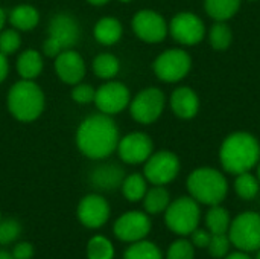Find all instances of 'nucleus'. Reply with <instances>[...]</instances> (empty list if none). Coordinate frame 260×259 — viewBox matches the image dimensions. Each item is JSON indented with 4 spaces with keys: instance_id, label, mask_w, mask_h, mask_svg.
I'll use <instances>...</instances> for the list:
<instances>
[{
    "instance_id": "412c9836",
    "label": "nucleus",
    "mask_w": 260,
    "mask_h": 259,
    "mask_svg": "<svg viewBox=\"0 0 260 259\" xmlns=\"http://www.w3.org/2000/svg\"><path fill=\"white\" fill-rule=\"evenodd\" d=\"M43 70V58L40 52L27 49L20 53L17 60V72L23 79H35Z\"/></svg>"
},
{
    "instance_id": "1a4fd4ad",
    "label": "nucleus",
    "mask_w": 260,
    "mask_h": 259,
    "mask_svg": "<svg viewBox=\"0 0 260 259\" xmlns=\"http://www.w3.org/2000/svg\"><path fill=\"white\" fill-rule=\"evenodd\" d=\"M180 172V159L171 151H158L145 162V179L157 186H166L174 182Z\"/></svg>"
},
{
    "instance_id": "a19ab883",
    "label": "nucleus",
    "mask_w": 260,
    "mask_h": 259,
    "mask_svg": "<svg viewBox=\"0 0 260 259\" xmlns=\"http://www.w3.org/2000/svg\"><path fill=\"white\" fill-rule=\"evenodd\" d=\"M87 2H90L91 5H96V6H102V5L108 3L110 0H87Z\"/></svg>"
},
{
    "instance_id": "c85d7f7f",
    "label": "nucleus",
    "mask_w": 260,
    "mask_h": 259,
    "mask_svg": "<svg viewBox=\"0 0 260 259\" xmlns=\"http://www.w3.org/2000/svg\"><path fill=\"white\" fill-rule=\"evenodd\" d=\"M123 259H165L160 247L148 240H142L129 244L125 250Z\"/></svg>"
},
{
    "instance_id": "e433bc0d",
    "label": "nucleus",
    "mask_w": 260,
    "mask_h": 259,
    "mask_svg": "<svg viewBox=\"0 0 260 259\" xmlns=\"http://www.w3.org/2000/svg\"><path fill=\"white\" fill-rule=\"evenodd\" d=\"M210 238H212V234L207 229L197 227L190 234V243L193 244V247H198V249H207V246L210 243Z\"/></svg>"
},
{
    "instance_id": "9b49d317",
    "label": "nucleus",
    "mask_w": 260,
    "mask_h": 259,
    "mask_svg": "<svg viewBox=\"0 0 260 259\" xmlns=\"http://www.w3.org/2000/svg\"><path fill=\"white\" fill-rule=\"evenodd\" d=\"M165 93L160 89L149 87L142 90L129 104V111L134 121L143 125L155 122L165 108Z\"/></svg>"
},
{
    "instance_id": "2f4dec72",
    "label": "nucleus",
    "mask_w": 260,
    "mask_h": 259,
    "mask_svg": "<svg viewBox=\"0 0 260 259\" xmlns=\"http://www.w3.org/2000/svg\"><path fill=\"white\" fill-rule=\"evenodd\" d=\"M166 259H195V247L190 240H175L168 247Z\"/></svg>"
},
{
    "instance_id": "bb28decb",
    "label": "nucleus",
    "mask_w": 260,
    "mask_h": 259,
    "mask_svg": "<svg viewBox=\"0 0 260 259\" xmlns=\"http://www.w3.org/2000/svg\"><path fill=\"white\" fill-rule=\"evenodd\" d=\"M87 259H114V246L104 235H94L85 247Z\"/></svg>"
},
{
    "instance_id": "7c9ffc66",
    "label": "nucleus",
    "mask_w": 260,
    "mask_h": 259,
    "mask_svg": "<svg viewBox=\"0 0 260 259\" xmlns=\"http://www.w3.org/2000/svg\"><path fill=\"white\" fill-rule=\"evenodd\" d=\"M232 41H233V32L224 21H218L210 27V31H209V43H210V46L213 49L225 50V49L230 47Z\"/></svg>"
},
{
    "instance_id": "0eeeda50",
    "label": "nucleus",
    "mask_w": 260,
    "mask_h": 259,
    "mask_svg": "<svg viewBox=\"0 0 260 259\" xmlns=\"http://www.w3.org/2000/svg\"><path fill=\"white\" fill-rule=\"evenodd\" d=\"M232 246L242 252H257L260 249V214L245 211L232 220L227 232Z\"/></svg>"
},
{
    "instance_id": "9d476101",
    "label": "nucleus",
    "mask_w": 260,
    "mask_h": 259,
    "mask_svg": "<svg viewBox=\"0 0 260 259\" xmlns=\"http://www.w3.org/2000/svg\"><path fill=\"white\" fill-rule=\"evenodd\" d=\"M151 218L146 212L128 211L122 214L113 224V234L122 243H137L145 240L151 232Z\"/></svg>"
},
{
    "instance_id": "72a5a7b5",
    "label": "nucleus",
    "mask_w": 260,
    "mask_h": 259,
    "mask_svg": "<svg viewBox=\"0 0 260 259\" xmlns=\"http://www.w3.org/2000/svg\"><path fill=\"white\" fill-rule=\"evenodd\" d=\"M230 246L232 243L227 234H216V235H212L207 250L212 258L224 259L230 253Z\"/></svg>"
},
{
    "instance_id": "6ab92c4d",
    "label": "nucleus",
    "mask_w": 260,
    "mask_h": 259,
    "mask_svg": "<svg viewBox=\"0 0 260 259\" xmlns=\"http://www.w3.org/2000/svg\"><path fill=\"white\" fill-rule=\"evenodd\" d=\"M172 111L181 119H192L200 110L198 95L190 87H178L171 96Z\"/></svg>"
},
{
    "instance_id": "7ed1b4c3",
    "label": "nucleus",
    "mask_w": 260,
    "mask_h": 259,
    "mask_svg": "<svg viewBox=\"0 0 260 259\" xmlns=\"http://www.w3.org/2000/svg\"><path fill=\"white\" fill-rule=\"evenodd\" d=\"M187 191L200 205L215 206L221 205L229 194V183L225 176L209 166L197 168L190 172L186 182Z\"/></svg>"
},
{
    "instance_id": "a18cd8bd",
    "label": "nucleus",
    "mask_w": 260,
    "mask_h": 259,
    "mask_svg": "<svg viewBox=\"0 0 260 259\" xmlns=\"http://www.w3.org/2000/svg\"><path fill=\"white\" fill-rule=\"evenodd\" d=\"M254 259H260V249L257 250V252H256V258Z\"/></svg>"
},
{
    "instance_id": "cd10ccee",
    "label": "nucleus",
    "mask_w": 260,
    "mask_h": 259,
    "mask_svg": "<svg viewBox=\"0 0 260 259\" xmlns=\"http://www.w3.org/2000/svg\"><path fill=\"white\" fill-rule=\"evenodd\" d=\"M235 191L236 194L247 202H251L257 197L260 191V182L256 176H253L250 171L248 172H242L236 176L235 180Z\"/></svg>"
},
{
    "instance_id": "393cba45",
    "label": "nucleus",
    "mask_w": 260,
    "mask_h": 259,
    "mask_svg": "<svg viewBox=\"0 0 260 259\" xmlns=\"http://www.w3.org/2000/svg\"><path fill=\"white\" fill-rule=\"evenodd\" d=\"M206 12L216 21H227L241 8V0H204Z\"/></svg>"
},
{
    "instance_id": "ea45409f",
    "label": "nucleus",
    "mask_w": 260,
    "mask_h": 259,
    "mask_svg": "<svg viewBox=\"0 0 260 259\" xmlns=\"http://www.w3.org/2000/svg\"><path fill=\"white\" fill-rule=\"evenodd\" d=\"M224 259H253L250 256V253L242 252V250H236V252H230Z\"/></svg>"
},
{
    "instance_id": "de8ad7c7",
    "label": "nucleus",
    "mask_w": 260,
    "mask_h": 259,
    "mask_svg": "<svg viewBox=\"0 0 260 259\" xmlns=\"http://www.w3.org/2000/svg\"><path fill=\"white\" fill-rule=\"evenodd\" d=\"M0 221H2V212H0Z\"/></svg>"
},
{
    "instance_id": "c03bdc74",
    "label": "nucleus",
    "mask_w": 260,
    "mask_h": 259,
    "mask_svg": "<svg viewBox=\"0 0 260 259\" xmlns=\"http://www.w3.org/2000/svg\"><path fill=\"white\" fill-rule=\"evenodd\" d=\"M257 165H259V166H257V179H259V182H260V160Z\"/></svg>"
},
{
    "instance_id": "58836bf2",
    "label": "nucleus",
    "mask_w": 260,
    "mask_h": 259,
    "mask_svg": "<svg viewBox=\"0 0 260 259\" xmlns=\"http://www.w3.org/2000/svg\"><path fill=\"white\" fill-rule=\"evenodd\" d=\"M8 72H9V63L6 60V55H3L0 52V82H3L6 79Z\"/></svg>"
},
{
    "instance_id": "4c0bfd02",
    "label": "nucleus",
    "mask_w": 260,
    "mask_h": 259,
    "mask_svg": "<svg viewBox=\"0 0 260 259\" xmlns=\"http://www.w3.org/2000/svg\"><path fill=\"white\" fill-rule=\"evenodd\" d=\"M34 253H35L34 246H32L30 243H27V241H20V243H17V244L14 246L12 252H11V255H12V258L14 259H32Z\"/></svg>"
},
{
    "instance_id": "f3484780",
    "label": "nucleus",
    "mask_w": 260,
    "mask_h": 259,
    "mask_svg": "<svg viewBox=\"0 0 260 259\" xmlns=\"http://www.w3.org/2000/svg\"><path fill=\"white\" fill-rule=\"evenodd\" d=\"M55 70L62 82L76 85L85 76V63L76 50L67 49L56 55Z\"/></svg>"
},
{
    "instance_id": "f257e3e1",
    "label": "nucleus",
    "mask_w": 260,
    "mask_h": 259,
    "mask_svg": "<svg viewBox=\"0 0 260 259\" xmlns=\"http://www.w3.org/2000/svg\"><path fill=\"white\" fill-rule=\"evenodd\" d=\"M119 128L110 114L99 113L85 118L76 131V145L79 151L93 160L108 157L117 150Z\"/></svg>"
},
{
    "instance_id": "2eb2a0df",
    "label": "nucleus",
    "mask_w": 260,
    "mask_h": 259,
    "mask_svg": "<svg viewBox=\"0 0 260 259\" xmlns=\"http://www.w3.org/2000/svg\"><path fill=\"white\" fill-rule=\"evenodd\" d=\"M152 150L154 143L151 137L146 133L140 131H134L123 136L117 145L119 157L128 165H139L146 162L152 154Z\"/></svg>"
},
{
    "instance_id": "f8f14e48",
    "label": "nucleus",
    "mask_w": 260,
    "mask_h": 259,
    "mask_svg": "<svg viewBox=\"0 0 260 259\" xmlns=\"http://www.w3.org/2000/svg\"><path fill=\"white\" fill-rule=\"evenodd\" d=\"M134 34L145 43H160L166 38L169 24L166 20L152 9H142L139 11L133 21Z\"/></svg>"
},
{
    "instance_id": "39448f33",
    "label": "nucleus",
    "mask_w": 260,
    "mask_h": 259,
    "mask_svg": "<svg viewBox=\"0 0 260 259\" xmlns=\"http://www.w3.org/2000/svg\"><path fill=\"white\" fill-rule=\"evenodd\" d=\"M200 203L192 197H180L171 202L165 211V223L168 229L180 237H187L200 227Z\"/></svg>"
},
{
    "instance_id": "6e6552de",
    "label": "nucleus",
    "mask_w": 260,
    "mask_h": 259,
    "mask_svg": "<svg viewBox=\"0 0 260 259\" xmlns=\"http://www.w3.org/2000/svg\"><path fill=\"white\" fill-rule=\"evenodd\" d=\"M192 67L190 55L183 49H168L154 61V72L165 82L181 81Z\"/></svg>"
},
{
    "instance_id": "c9c22d12",
    "label": "nucleus",
    "mask_w": 260,
    "mask_h": 259,
    "mask_svg": "<svg viewBox=\"0 0 260 259\" xmlns=\"http://www.w3.org/2000/svg\"><path fill=\"white\" fill-rule=\"evenodd\" d=\"M96 90L90 84H76L72 90V98L78 104H90L94 102Z\"/></svg>"
},
{
    "instance_id": "f704fd0d",
    "label": "nucleus",
    "mask_w": 260,
    "mask_h": 259,
    "mask_svg": "<svg viewBox=\"0 0 260 259\" xmlns=\"http://www.w3.org/2000/svg\"><path fill=\"white\" fill-rule=\"evenodd\" d=\"M21 46V37L15 29H6L0 32V52L3 55L15 53Z\"/></svg>"
},
{
    "instance_id": "473e14b6",
    "label": "nucleus",
    "mask_w": 260,
    "mask_h": 259,
    "mask_svg": "<svg viewBox=\"0 0 260 259\" xmlns=\"http://www.w3.org/2000/svg\"><path fill=\"white\" fill-rule=\"evenodd\" d=\"M21 235V224L15 218H8L0 221V246H8L15 243Z\"/></svg>"
},
{
    "instance_id": "c756f323",
    "label": "nucleus",
    "mask_w": 260,
    "mask_h": 259,
    "mask_svg": "<svg viewBox=\"0 0 260 259\" xmlns=\"http://www.w3.org/2000/svg\"><path fill=\"white\" fill-rule=\"evenodd\" d=\"M120 70V63L113 53H101L93 60V72L98 78L111 79Z\"/></svg>"
},
{
    "instance_id": "f03ea898",
    "label": "nucleus",
    "mask_w": 260,
    "mask_h": 259,
    "mask_svg": "<svg viewBox=\"0 0 260 259\" xmlns=\"http://www.w3.org/2000/svg\"><path fill=\"white\" fill-rule=\"evenodd\" d=\"M219 160L222 168L233 176L251 171L260 160L259 140L245 131L232 133L221 145Z\"/></svg>"
},
{
    "instance_id": "20e7f679",
    "label": "nucleus",
    "mask_w": 260,
    "mask_h": 259,
    "mask_svg": "<svg viewBox=\"0 0 260 259\" xmlns=\"http://www.w3.org/2000/svg\"><path fill=\"white\" fill-rule=\"evenodd\" d=\"M8 108L11 114L21 122H32L44 110V93L38 84L30 79L15 82L8 93Z\"/></svg>"
},
{
    "instance_id": "dca6fc26",
    "label": "nucleus",
    "mask_w": 260,
    "mask_h": 259,
    "mask_svg": "<svg viewBox=\"0 0 260 259\" xmlns=\"http://www.w3.org/2000/svg\"><path fill=\"white\" fill-rule=\"evenodd\" d=\"M131 101L129 90L125 84L119 81H110L96 90L94 104L105 114L120 113Z\"/></svg>"
},
{
    "instance_id": "a878e982",
    "label": "nucleus",
    "mask_w": 260,
    "mask_h": 259,
    "mask_svg": "<svg viewBox=\"0 0 260 259\" xmlns=\"http://www.w3.org/2000/svg\"><path fill=\"white\" fill-rule=\"evenodd\" d=\"M122 194L128 202H140L143 200L146 191H148V180L142 174H129L122 182Z\"/></svg>"
},
{
    "instance_id": "5701e85b",
    "label": "nucleus",
    "mask_w": 260,
    "mask_h": 259,
    "mask_svg": "<svg viewBox=\"0 0 260 259\" xmlns=\"http://www.w3.org/2000/svg\"><path fill=\"white\" fill-rule=\"evenodd\" d=\"M40 21V12L30 5H18L9 14V23L14 29L18 31H30Z\"/></svg>"
},
{
    "instance_id": "79ce46f5",
    "label": "nucleus",
    "mask_w": 260,
    "mask_h": 259,
    "mask_svg": "<svg viewBox=\"0 0 260 259\" xmlns=\"http://www.w3.org/2000/svg\"><path fill=\"white\" fill-rule=\"evenodd\" d=\"M0 259H14V258H12V255H11L9 252H6V250H0Z\"/></svg>"
},
{
    "instance_id": "a211bd4d",
    "label": "nucleus",
    "mask_w": 260,
    "mask_h": 259,
    "mask_svg": "<svg viewBox=\"0 0 260 259\" xmlns=\"http://www.w3.org/2000/svg\"><path fill=\"white\" fill-rule=\"evenodd\" d=\"M125 171L116 163H105L93 169L90 174V183L101 191H114L122 186Z\"/></svg>"
},
{
    "instance_id": "49530a36",
    "label": "nucleus",
    "mask_w": 260,
    "mask_h": 259,
    "mask_svg": "<svg viewBox=\"0 0 260 259\" xmlns=\"http://www.w3.org/2000/svg\"><path fill=\"white\" fill-rule=\"evenodd\" d=\"M120 2H123V3H129V2H133V0H120Z\"/></svg>"
},
{
    "instance_id": "b1692460",
    "label": "nucleus",
    "mask_w": 260,
    "mask_h": 259,
    "mask_svg": "<svg viewBox=\"0 0 260 259\" xmlns=\"http://www.w3.org/2000/svg\"><path fill=\"white\" fill-rule=\"evenodd\" d=\"M230 223H232L230 212L225 208H222L221 205L210 206V209L206 214V227L212 235L227 234Z\"/></svg>"
},
{
    "instance_id": "ddd939ff",
    "label": "nucleus",
    "mask_w": 260,
    "mask_h": 259,
    "mask_svg": "<svg viewBox=\"0 0 260 259\" xmlns=\"http://www.w3.org/2000/svg\"><path fill=\"white\" fill-rule=\"evenodd\" d=\"M76 214L82 226L96 231L107 224L111 215V208L105 197L99 194H88L79 202Z\"/></svg>"
},
{
    "instance_id": "4be33fe9",
    "label": "nucleus",
    "mask_w": 260,
    "mask_h": 259,
    "mask_svg": "<svg viewBox=\"0 0 260 259\" xmlns=\"http://www.w3.org/2000/svg\"><path fill=\"white\" fill-rule=\"evenodd\" d=\"M171 203L169 191L165 186L154 185L151 189L146 191L143 197V208L148 215H158L163 214Z\"/></svg>"
},
{
    "instance_id": "423d86ee",
    "label": "nucleus",
    "mask_w": 260,
    "mask_h": 259,
    "mask_svg": "<svg viewBox=\"0 0 260 259\" xmlns=\"http://www.w3.org/2000/svg\"><path fill=\"white\" fill-rule=\"evenodd\" d=\"M79 24L69 14H56L49 23V37L43 43L47 56H56L59 52L72 49L79 41Z\"/></svg>"
},
{
    "instance_id": "aec40b11",
    "label": "nucleus",
    "mask_w": 260,
    "mask_h": 259,
    "mask_svg": "<svg viewBox=\"0 0 260 259\" xmlns=\"http://www.w3.org/2000/svg\"><path fill=\"white\" fill-rule=\"evenodd\" d=\"M122 32H123L122 23L114 17L101 18L94 24V29H93V35H94L96 41L104 46H111V44L117 43L122 37Z\"/></svg>"
},
{
    "instance_id": "4468645a",
    "label": "nucleus",
    "mask_w": 260,
    "mask_h": 259,
    "mask_svg": "<svg viewBox=\"0 0 260 259\" xmlns=\"http://www.w3.org/2000/svg\"><path fill=\"white\" fill-rule=\"evenodd\" d=\"M169 32L175 41L184 46L198 44L206 34V26L203 20L193 12L177 14L169 24Z\"/></svg>"
},
{
    "instance_id": "37998d69",
    "label": "nucleus",
    "mask_w": 260,
    "mask_h": 259,
    "mask_svg": "<svg viewBox=\"0 0 260 259\" xmlns=\"http://www.w3.org/2000/svg\"><path fill=\"white\" fill-rule=\"evenodd\" d=\"M5 12H3V9L0 8V31H2V27H3V24H5Z\"/></svg>"
}]
</instances>
